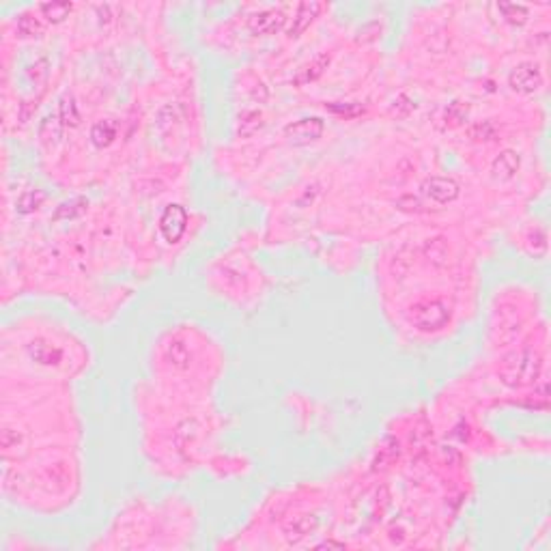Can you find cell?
I'll return each instance as SVG.
<instances>
[{"label":"cell","instance_id":"6da1fadb","mask_svg":"<svg viewBox=\"0 0 551 551\" xmlns=\"http://www.w3.org/2000/svg\"><path fill=\"white\" fill-rule=\"evenodd\" d=\"M543 362L536 354L532 351H517L510 358H506L500 375L504 384L508 386H526L530 382H536V377L540 375Z\"/></svg>","mask_w":551,"mask_h":551},{"label":"cell","instance_id":"7a4b0ae2","mask_svg":"<svg viewBox=\"0 0 551 551\" xmlns=\"http://www.w3.org/2000/svg\"><path fill=\"white\" fill-rule=\"evenodd\" d=\"M450 319V308L440 302V300H424L418 302L412 308L410 321L420 330V332H438L442 330Z\"/></svg>","mask_w":551,"mask_h":551},{"label":"cell","instance_id":"3957f363","mask_svg":"<svg viewBox=\"0 0 551 551\" xmlns=\"http://www.w3.org/2000/svg\"><path fill=\"white\" fill-rule=\"evenodd\" d=\"M186 226H188V214L183 207H179V205L166 207V211L160 218V233L164 235V239L168 244L179 242L181 235L186 233Z\"/></svg>","mask_w":551,"mask_h":551},{"label":"cell","instance_id":"277c9868","mask_svg":"<svg viewBox=\"0 0 551 551\" xmlns=\"http://www.w3.org/2000/svg\"><path fill=\"white\" fill-rule=\"evenodd\" d=\"M543 84L540 69L536 65H521L510 74V86L521 93H534Z\"/></svg>","mask_w":551,"mask_h":551},{"label":"cell","instance_id":"5b68a950","mask_svg":"<svg viewBox=\"0 0 551 551\" xmlns=\"http://www.w3.org/2000/svg\"><path fill=\"white\" fill-rule=\"evenodd\" d=\"M424 194L435 200L438 205H446V202L454 200L459 194V186L452 179L446 177H433L424 183Z\"/></svg>","mask_w":551,"mask_h":551},{"label":"cell","instance_id":"8992f818","mask_svg":"<svg viewBox=\"0 0 551 551\" xmlns=\"http://www.w3.org/2000/svg\"><path fill=\"white\" fill-rule=\"evenodd\" d=\"M321 132H323V123L319 119H302V121L286 127V136L298 144H304V142L319 138Z\"/></svg>","mask_w":551,"mask_h":551},{"label":"cell","instance_id":"52a82bcc","mask_svg":"<svg viewBox=\"0 0 551 551\" xmlns=\"http://www.w3.org/2000/svg\"><path fill=\"white\" fill-rule=\"evenodd\" d=\"M284 13L282 9H270V11H263V13H258L252 18V33H274L278 31V28L284 24Z\"/></svg>","mask_w":551,"mask_h":551},{"label":"cell","instance_id":"ba28073f","mask_svg":"<svg viewBox=\"0 0 551 551\" xmlns=\"http://www.w3.org/2000/svg\"><path fill=\"white\" fill-rule=\"evenodd\" d=\"M319 11H321V5H316V3H304V5H300L298 11H295L293 24H291V28H288V35L298 37L300 33H304L306 28H308V24L312 22V18H314Z\"/></svg>","mask_w":551,"mask_h":551},{"label":"cell","instance_id":"9c48e42d","mask_svg":"<svg viewBox=\"0 0 551 551\" xmlns=\"http://www.w3.org/2000/svg\"><path fill=\"white\" fill-rule=\"evenodd\" d=\"M517 168H519V158H517V153H512V151L502 153V155L496 160V164H493V172H496V175L502 177V179L512 177L515 172H517Z\"/></svg>","mask_w":551,"mask_h":551},{"label":"cell","instance_id":"30bf717a","mask_svg":"<svg viewBox=\"0 0 551 551\" xmlns=\"http://www.w3.org/2000/svg\"><path fill=\"white\" fill-rule=\"evenodd\" d=\"M114 136H117V125L110 123V121L97 123V125L93 127V132H91V138H93V142L97 144V147H106V144L112 142Z\"/></svg>","mask_w":551,"mask_h":551},{"label":"cell","instance_id":"8fae6325","mask_svg":"<svg viewBox=\"0 0 551 551\" xmlns=\"http://www.w3.org/2000/svg\"><path fill=\"white\" fill-rule=\"evenodd\" d=\"M39 9L50 22H61L71 11V5H67V3H48V5H41Z\"/></svg>","mask_w":551,"mask_h":551},{"label":"cell","instance_id":"7c38bea8","mask_svg":"<svg viewBox=\"0 0 551 551\" xmlns=\"http://www.w3.org/2000/svg\"><path fill=\"white\" fill-rule=\"evenodd\" d=\"M498 9L510 20V22H524L528 15V9L521 5H498Z\"/></svg>","mask_w":551,"mask_h":551},{"label":"cell","instance_id":"4fadbf2b","mask_svg":"<svg viewBox=\"0 0 551 551\" xmlns=\"http://www.w3.org/2000/svg\"><path fill=\"white\" fill-rule=\"evenodd\" d=\"M61 117H63V121L65 123H71V125H76L78 123V110H76V104L69 99V97H65L63 99V104H61Z\"/></svg>","mask_w":551,"mask_h":551},{"label":"cell","instance_id":"5bb4252c","mask_svg":"<svg viewBox=\"0 0 551 551\" xmlns=\"http://www.w3.org/2000/svg\"><path fill=\"white\" fill-rule=\"evenodd\" d=\"M18 31H20V35H24V37L35 35V33L39 31V24H37L31 15H22V18L18 20Z\"/></svg>","mask_w":551,"mask_h":551},{"label":"cell","instance_id":"9a60e30c","mask_svg":"<svg viewBox=\"0 0 551 551\" xmlns=\"http://www.w3.org/2000/svg\"><path fill=\"white\" fill-rule=\"evenodd\" d=\"M491 134H493V125L491 123H480V125L472 127V136L474 138H487Z\"/></svg>","mask_w":551,"mask_h":551}]
</instances>
